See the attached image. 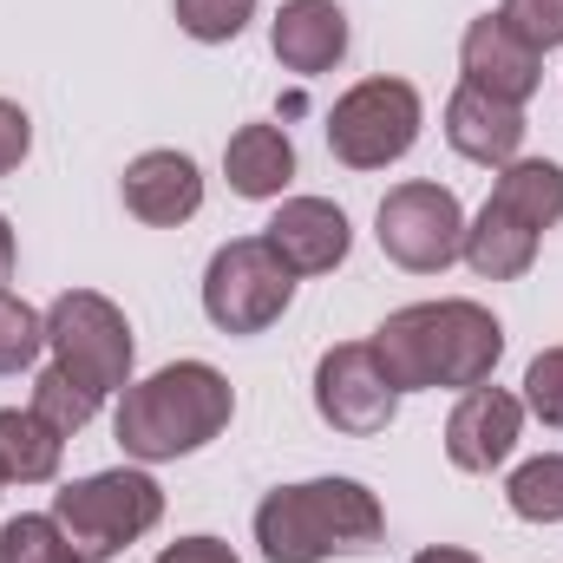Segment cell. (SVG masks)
I'll return each mask as SVG.
<instances>
[{
    "mask_svg": "<svg viewBox=\"0 0 563 563\" xmlns=\"http://www.w3.org/2000/svg\"><path fill=\"white\" fill-rule=\"evenodd\" d=\"M151 563H243L223 538H177V544H164Z\"/></svg>",
    "mask_w": 563,
    "mask_h": 563,
    "instance_id": "83f0119b",
    "label": "cell"
},
{
    "mask_svg": "<svg viewBox=\"0 0 563 563\" xmlns=\"http://www.w3.org/2000/svg\"><path fill=\"white\" fill-rule=\"evenodd\" d=\"M33 413L53 426L59 439H73V432H86L92 413H99V400L73 380V374H59V367H46L40 380H33Z\"/></svg>",
    "mask_w": 563,
    "mask_h": 563,
    "instance_id": "7402d4cb",
    "label": "cell"
},
{
    "mask_svg": "<svg viewBox=\"0 0 563 563\" xmlns=\"http://www.w3.org/2000/svg\"><path fill=\"white\" fill-rule=\"evenodd\" d=\"M53 518L79 544L86 563H112L119 551H132L144 531L164 525V485L144 465L92 472V478H73V485L53 492Z\"/></svg>",
    "mask_w": 563,
    "mask_h": 563,
    "instance_id": "277c9868",
    "label": "cell"
},
{
    "mask_svg": "<svg viewBox=\"0 0 563 563\" xmlns=\"http://www.w3.org/2000/svg\"><path fill=\"white\" fill-rule=\"evenodd\" d=\"M518 432H525V400L485 380V387L459 394V407L445 420V459L459 472H498L518 452Z\"/></svg>",
    "mask_w": 563,
    "mask_h": 563,
    "instance_id": "7c38bea8",
    "label": "cell"
},
{
    "mask_svg": "<svg viewBox=\"0 0 563 563\" xmlns=\"http://www.w3.org/2000/svg\"><path fill=\"white\" fill-rule=\"evenodd\" d=\"M236 413L230 380L210 361H170L157 374L132 380L119 394V445L139 465H164V459H190L203 452Z\"/></svg>",
    "mask_w": 563,
    "mask_h": 563,
    "instance_id": "7a4b0ae2",
    "label": "cell"
},
{
    "mask_svg": "<svg viewBox=\"0 0 563 563\" xmlns=\"http://www.w3.org/2000/svg\"><path fill=\"white\" fill-rule=\"evenodd\" d=\"M13 282V230H7V217H0V288Z\"/></svg>",
    "mask_w": 563,
    "mask_h": 563,
    "instance_id": "f546056e",
    "label": "cell"
},
{
    "mask_svg": "<svg viewBox=\"0 0 563 563\" xmlns=\"http://www.w3.org/2000/svg\"><path fill=\"white\" fill-rule=\"evenodd\" d=\"M314 413L321 426L347 432V439H374L400 413V387L387 380L374 341H341L314 361Z\"/></svg>",
    "mask_w": 563,
    "mask_h": 563,
    "instance_id": "9c48e42d",
    "label": "cell"
},
{
    "mask_svg": "<svg viewBox=\"0 0 563 563\" xmlns=\"http://www.w3.org/2000/svg\"><path fill=\"white\" fill-rule=\"evenodd\" d=\"M525 106H505V99H492V92H478V86H459L452 99H445V144L465 157V164H492V170H505L518 151H525Z\"/></svg>",
    "mask_w": 563,
    "mask_h": 563,
    "instance_id": "5bb4252c",
    "label": "cell"
},
{
    "mask_svg": "<svg viewBox=\"0 0 563 563\" xmlns=\"http://www.w3.org/2000/svg\"><path fill=\"white\" fill-rule=\"evenodd\" d=\"M413 563H478L472 551H459V544H432V551H420Z\"/></svg>",
    "mask_w": 563,
    "mask_h": 563,
    "instance_id": "f1b7e54d",
    "label": "cell"
},
{
    "mask_svg": "<svg viewBox=\"0 0 563 563\" xmlns=\"http://www.w3.org/2000/svg\"><path fill=\"white\" fill-rule=\"evenodd\" d=\"M256 20V0H177V26L197 46H230Z\"/></svg>",
    "mask_w": 563,
    "mask_h": 563,
    "instance_id": "cb8c5ba5",
    "label": "cell"
},
{
    "mask_svg": "<svg viewBox=\"0 0 563 563\" xmlns=\"http://www.w3.org/2000/svg\"><path fill=\"white\" fill-rule=\"evenodd\" d=\"M0 563H86L53 511H20L0 525Z\"/></svg>",
    "mask_w": 563,
    "mask_h": 563,
    "instance_id": "ffe728a7",
    "label": "cell"
},
{
    "mask_svg": "<svg viewBox=\"0 0 563 563\" xmlns=\"http://www.w3.org/2000/svg\"><path fill=\"white\" fill-rule=\"evenodd\" d=\"M269 46L301 79L334 73L347 59V13L334 0H282V13L269 20Z\"/></svg>",
    "mask_w": 563,
    "mask_h": 563,
    "instance_id": "9a60e30c",
    "label": "cell"
},
{
    "mask_svg": "<svg viewBox=\"0 0 563 563\" xmlns=\"http://www.w3.org/2000/svg\"><path fill=\"white\" fill-rule=\"evenodd\" d=\"M525 413L563 432V347H544L531 367H525Z\"/></svg>",
    "mask_w": 563,
    "mask_h": 563,
    "instance_id": "d4e9b609",
    "label": "cell"
},
{
    "mask_svg": "<svg viewBox=\"0 0 563 563\" xmlns=\"http://www.w3.org/2000/svg\"><path fill=\"white\" fill-rule=\"evenodd\" d=\"M374 354H380V367L400 394H432V387L472 394L498 374L505 328H498L492 308L459 301V295L452 301H413V308H394L374 328Z\"/></svg>",
    "mask_w": 563,
    "mask_h": 563,
    "instance_id": "6da1fadb",
    "label": "cell"
},
{
    "mask_svg": "<svg viewBox=\"0 0 563 563\" xmlns=\"http://www.w3.org/2000/svg\"><path fill=\"white\" fill-rule=\"evenodd\" d=\"M505 505L525 525H563V452H544V459L518 465L511 485H505Z\"/></svg>",
    "mask_w": 563,
    "mask_h": 563,
    "instance_id": "44dd1931",
    "label": "cell"
},
{
    "mask_svg": "<svg viewBox=\"0 0 563 563\" xmlns=\"http://www.w3.org/2000/svg\"><path fill=\"white\" fill-rule=\"evenodd\" d=\"M387 538V511L361 478H308L276 485L256 505V544L269 563H328L361 558Z\"/></svg>",
    "mask_w": 563,
    "mask_h": 563,
    "instance_id": "3957f363",
    "label": "cell"
},
{
    "mask_svg": "<svg viewBox=\"0 0 563 563\" xmlns=\"http://www.w3.org/2000/svg\"><path fill=\"white\" fill-rule=\"evenodd\" d=\"M426 106L407 79H361L328 112V151L347 170H387L420 144Z\"/></svg>",
    "mask_w": 563,
    "mask_h": 563,
    "instance_id": "8992f818",
    "label": "cell"
},
{
    "mask_svg": "<svg viewBox=\"0 0 563 563\" xmlns=\"http://www.w3.org/2000/svg\"><path fill=\"white\" fill-rule=\"evenodd\" d=\"M223 177L250 203L282 197L295 184V144H288V132L282 125H243V132H230V144H223Z\"/></svg>",
    "mask_w": 563,
    "mask_h": 563,
    "instance_id": "2e32d148",
    "label": "cell"
},
{
    "mask_svg": "<svg viewBox=\"0 0 563 563\" xmlns=\"http://www.w3.org/2000/svg\"><path fill=\"white\" fill-rule=\"evenodd\" d=\"M263 243L282 256L288 276H328V269L347 263L354 230H347V210L328 203V197H282V210L269 217Z\"/></svg>",
    "mask_w": 563,
    "mask_h": 563,
    "instance_id": "30bf717a",
    "label": "cell"
},
{
    "mask_svg": "<svg viewBox=\"0 0 563 563\" xmlns=\"http://www.w3.org/2000/svg\"><path fill=\"white\" fill-rule=\"evenodd\" d=\"M0 485H7V472H0Z\"/></svg>",
    "mask_w": 563,
    "mask_h": 563,
    "instance_id": "4dcf8cb0",
    "label": "cell"
},
{
    "mask_svg": "<svg viewBox=\"0 0 563 563\" xmlns=\"http://www.w3.org/2000/svg\"><path fill=\"white\" fill-rule=\"evenodd\" d=\"M485 203L511 210V217L531 223L538 236L558 230L563 223V164H551V157H511V164L498 170V184H492Z\"/></svg>",
    "mask_w": 563,
    "mask_h": 563,
    "instance_id": "ac0fdd59",
    "label": "cell"
},
{
    "mask_svg": "<svg viewBox=\"0 0 563 563\" xmlns=\"http://www.w3.org/2000/svg\"><path fill=\"white\" fill-rule=\"evenodd\" d=\"M295 301V276L263 236H236L203 269V314L217 334H263L276 328Z\"/></svg>",
    "mask_w": 563,
    "mask_h": 563,
    "instance_id": "52a82bcc",
    "label": "cell"
},
{
    "mask_svg": "<svg viewBox=\"0 0 563 563\" xmlns=\"http://www.w3.org/2000/svg\"><path fill=\"white\" fill-rule=\"evenodd\" d=\"M46 347H53V367L73 374L92 400H112V394L132 387L139 341H132L125 308L99 288H66L46 308Z\"/></svg>",
    "mask_w": 563,
    "mask_h": 563,
    "instance_id": "5b68a950",
    "label": "cell"
},
{
    "mask_svg": "<svg viewBox=\"0 0 563 563\" xmlns=\"http://www.w3.org/2000/svg\"><path fill=\"white\" fill-rule=\"evenodd\" d=\"M40 347H46V314L33 301H20L13 288H0V374L33 367Z\"/></svg>",
    "mask_w": 563,
    "mask_h": 563,
    "instance_id": "603a6c76",
    "label": "cell"
},
{
    "mask_svg": "<svg viewBox=\"0 0 563 563\" xmlns=\"http://www.w3.org/2000/svg\"><path fill=\"white\" fill-rule=\"evenodd\" d=\"M125 210L151 230H177L203 210V170L184 151H144L125 164Z\"/></svg>",
    "mask_w": 563,
    "mask_h": 563,
    "instance_id": "4fadbf2b",
    "label": "cell"
},
{
    "mask_svg": "<svg viewBox=\"0 0 563 563\" xmlns=\"http://www.w3.org/2000/svg\"><path fill=\"white\" fill-rule=\"evenodd\" d=\"M498 20H505L525 46H538V53L563 46V0H505Z\"/></svg>",
    "mask_w": 563,
    "mask_h": 563,
    "instance_id": "484cf974",
    "label": "cell"
},
{
    "mask_svg": "<svg viewBox=\"0 0 563 563\" xmlns=\"http://www.w3.org/2000/svg\"><path fill=\"white\" fill-rule=\"evenodd\" d=\"M374 236H380L387 263H400V269H413V276H439V269L459 263V250H465V210H459V197H452L445 184L413 177V184H394V190L380 197Z\"/></svg>",
    "mask_w": 563,
    "mask_h": 563,
    "instance_id": "ba28073f",
    "label": "cell"
},
{
    "mask_svg": "<svg viewBox=\"0 0 563 563\" xmlns=\"http://www.w3.org/2000/svg\"><path fill=\"white\" fill-rule=\"evenodd\" d=\"M59 452H66V439L40 420L33 407H0V472L7 478L46 485L59 472Z\"/></svg>",
    "mask_w": 563,
    "mask_h": 563,
    "instance_id": "d6986e66",
    "label": "cell"
},
{
    "mask_svg": "<svg viewBox=\"0 0 563 563\" xmlns=\"http://www.w3.org/2000/svg\"><path fill=\"white\" fill-rule=\"evenodd\" d=\"M459 73H465V86H478V92H492L505 106H525L544 86V53L525 46L498 13H478L465 26V40H459Z\"/></svg>",
    "mask_w": 563,
    "mask_h": 563,
    "instance_id": "8fae6325",
    "label": "cell"
},
{
    "mask_svg": "<svg viewBox=\"0 0 563 563\" xmlns=\"http://www.w3.org/2000/svg\"><path fill=\"white\" fill-rule=\"evenodd\" d=\"M26 151H33V119L13 99H0V177H13L26 164Z\"/></svg>",
    "mask_w": 563,
    "mask_h": 563,
    "instance_id": "4316f807",
    "label": "cell"
},
{
    "mask_svg": "<svg viewBox=\"0 0 563 563\" xmlns=\"http://www.w3.org/2000/svg\"><path fill=\"white\" fill-rule=\"evenodd\" d=\"M538 230L531 223H518L511 210H498V203H485L472 223H465V263H472V276H485V282H518V276H531V263H538Z\"/></svg>",
    "mask_w": 563,
    "mask_h": 563,
    "instance_id": "e0dca14e",
    "label": "cell"
}]
</instances>
